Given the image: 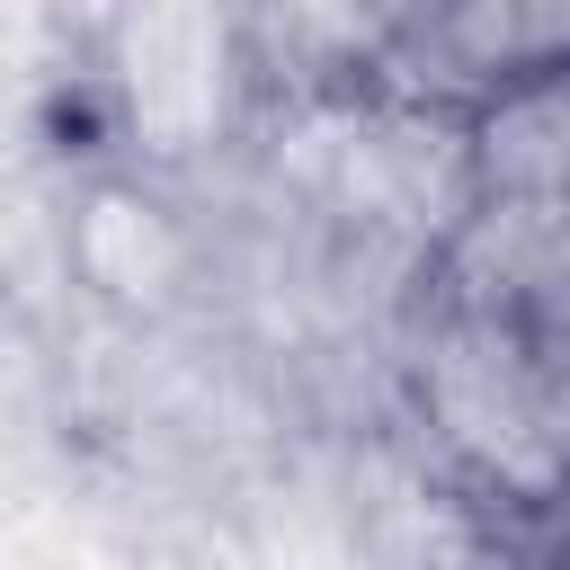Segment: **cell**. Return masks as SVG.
<instances>
[{
  "instance_id": "cell-1",
  "label": "cell",
  "mask_w": 570,
  "mask_h": 570,
  "mask_svg": "<svg viewBox=\"0 0 570 570\" xmlns=\"http://www.w3.org/2000/svg\"><path fill=\"white\" fill-rule=\"evenodd\" d=\"M428 401H436V428L481 463L499 472L508 490H552L570 445H561V419H552V374H534L499 330H463L436 347L428 365Z\"/></svg>"
},
{
  "instance_id": "cell-2",
  "label": "cell",
  "mask_w": 570,
  "mask_h": 570,
  "mask_svg": "<svg viewBox=\"0 0 570 570\" xmlns=\"http://www.w3.org/2000/svg\"><path fill=\"white\" fill-rule=\"evenodd\" d=\"M472 169L508 205H570V71L534 62L472 125Z\"/></svg>"
},
{
  "instance_id": "cell-3",
  "label": "cell",
  "mask_w": 570,
  "mask_h": 570,
  "mask_svg": "<svg viewBox=\"0 0 570 570\" xmlns=\"http://www.w3.org/2000/svg\"><path fill=\"white\" fill-rule=\"evenodd\" d=\"M454 249H463L472 285L543 303V312H570V205H508V196H490L463 223Z\"/></svg>"
},
{
  "instance_id": "cell-4",
  "label": "cell",
  "mask_w": 570,
  "mask_h": 570,
  "mask_svg": "<svg viewBox=\"0 0 570 570\" xmlns=\"http://www.w3.org/2000/svg\"><path fill=\"white\" fill-rule=\"evenodd\" d=\"M71 249H80V276L107 285L116 303H160L178 285V258H187L178 223L151 196H134V187H98L89 214H80V232H71Z\"/></svg>"
}]
</instances>
